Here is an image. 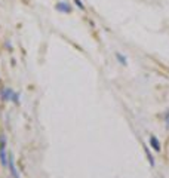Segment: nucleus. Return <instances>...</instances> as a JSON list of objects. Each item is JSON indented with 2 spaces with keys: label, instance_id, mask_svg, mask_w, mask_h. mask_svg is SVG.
Instances as JSON below:
<instances>
[{
  "label": "nucleus",
  "instance_id": "1",
  "mask_svg": "<svg viewBox=\"0 0 169 178\" xmlns=\"http://www.w3.org/2000/svg\"><path fill=\"white\" fill-rule=\"evenodd\" d=\"M7 140L5 134H0V165L3 168H7Z\"/></svg>",
  "mask_w": 169,
  "mask_h": 178
},
{
  "label": "nucleus",
  "instance_id": "2",
  "mask_svg": "<svg viewBox=\"0 0 169 178\" xmlns=\"http://www.w3.org/2000/svg\"><path fill=\"white\" fill-rule=\"evenodd\" d=\"M7 169H9V172H11V177L12 178H21L20 171H18L16 163H15L14 154H11V153H9V158H7Z\"/></svg>",
  "mask_w": 169,
  "mask_h": 178
},
{
  "label": "nucleus",
  "instance_id": "3",
  "mask_svg": "<svg viewBox=\"0 0 169 178\" xmlns=\"http://www.w3.org/2000/svg\"><path fill=\"white\" fill-rule=\"evenodd\" d=\"M55 9L58 11V12H61V14H71L73 12V6L65 2V0H60V2H56L55 3Z\"/></svg>",
  "mask_w": 169,
  "mask_h": 178
},
{
  "label": "nucleus",
  "instance_id": "4",
  "mask_svg": "<svg viewBox=\"0 0 169 178\" xmlns=\"http://www.w3.org/2000/svg\"><path fill=\"white\" fill-rule=\"evenodd\" d=\"M14 89L9 88V86H3V88H0V100H2V103H9L11 100H12V95H14Z\"/></svg>",
  "mask_w": 169,
  "mask_h": 178
},
{
  "label": "nucleus",
  "instance_id": "5",
  "mask_svg": "<svg viewBox=\"0 0 169 178\" xmlns=\"http://www.w3.org/2000/svg\"><path fill=\"white\" fill-rule=\"evenodd\" d=\"M149 144H150V149H153V151H156V153H159V151L162 150V144H160L159 138L156 137V135H150Z\"/></svg>",
  "mask_w": 169,
  "mask_h": 178
},
{
  "label": "nucleus",
  "instance_id": "6",
  "mask_svg": "<svg viewBox=\"0 0 169 178\" xmlns=\"http://www.w3.org/2000/svg\"><path fill=\"white\" fill-rule=\"evenodd\" d=\"M142 149H144V153H145V158H147V160H149L150 166H154L156 165V160H154V156H153V153H151V150H150L149 145H142Z\"/></svg>",
  "mask_w": 169,
  "mask_h": 178
},
{
  "label": "nucleus",
  "instance_id": "7",
  "mask_svg": "<svg viewBox=\"0 0 169 178\" xmlns=\"http://www.w3.org/2000/svg\"><path fill=\"white\" fill-rule=\"evenodd\" d=\"M114 56H116V60H117V62H119L120 65H123V67H126V65H128V58H126L123 54H120V52H116Z\"/></svg>",
  "mask_w": 169,
  "mask_h": 178
},
{
  "label": "nucleus",
  "instance_id": "8",
  "mask_svg": "<svg viewBox=\"0 0 169 178\" xmlns=\"http://www.w3.org/2000/svg\"><path fill=\"white\" fill-rule=\"evenodd\" d=\"M11 101H12V103L15 104V105H20V94H18V92H14V95H12V100H11Z\"/></svg>",
  "mask_w": 169,
  "mask_h": 178
},
{
  "label": "nucleus",
  "instance_id": "9",
  "mask_svg": "<svg viewBox=\"0 0 169 178\" xmlns=\"http://www.w3.org/2000/svg\"><path fill=\"white\" fill-rule=\"evenodd\" d=\"M73 2H74V5L79 7L80 11H83V12L86 11V7H85V5H83V2H82V0H73Z\"/></svg>",
  "mask_w": 169,
  "mask_h": 178
},
{
  "label": "nucleus",
  "instance_id": "10",
  "mask_svg": "<svg viewBox=\"0 0 169 178\" xmlns=\"http://www.w3.org/2000/svg\"><path fill=\"white\" fill-rule=\"evenodd\" d=\"M162 119L165 120V122H166V120H169V109L166 110V111H165V113L162 114Z\"/></svg>",
  "mask_w": 169,
  "mask_h": 178
},
{
  "label": "nucleus",
  "instance_id": "11",
  "mask_svg": "<svg viewBox=\"0 0 169 178\" xmlns=\"http://www.w3.org/2000/svg\"><path fill=\"white\" fill-rule=\"evenodd\" d=\"M166 129H169V120H166Z\"/></svg>",
  "mask_w": 169,
  "mask_h": 178
}]
</instances>
